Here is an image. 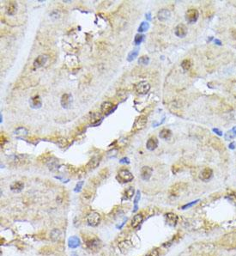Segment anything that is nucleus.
<instances>
[{"label":"nucleus","instance_id":"nucleus-1","mask_svg":"<svg viewBox=\"0 0 236 256\" xmlns=\"http://www.w3.org/2000/svg\"><path fill=\"white\" fill-rule=\"evenodd\" d=\"M133 175L127 170H120L117 175V179L122 183L130 182L133 180Z\"/></svg>","mask_w":236,"mask_h":256},{"label":"nucleus","instance_id":"nucleus-2","mask_svg":"<svg viewBox=\"0 0 236 256\" xmlns=\"http://www.w3.org/2000/svg\"><path fill=\"white\" fill-rule=\"evenodd\" d=\"M87 222L90 226H97L100 222V215L96 212H92L87 216Z\"/></svg>","mask_w":236,"mask_h":256},{"label":"nucleus","instance_id":"nucleus-3","mask_svg":"<svg viewBox=\"0 0 236 256\" xmlns=\"http://www.w3.org/2000/svg\"><path fill=\"white\" fill-rule=\"evenodd\" d=\"M147 123V117L144 115H141V116L137 117L135 120V122L133 124L132 132L136 133L139 130H142L143 127H145Z\"/></svg>","mask_w":236,"mask_h":256},{"label":"nucleus","instance_id":"nucleus-4","mask_svg":"<svg viewBox=\"0 0 236 256\" xmlns=\"http://www.w3.org/2000/svg\"><path fill=\"white\" fill-rule=\"evenodd\" d=\"M199 17V13L196 9H190L186 11V20L189 24H195Z\"/></svg>","mask_w":236,"mask_h":256},{"label":"nucleus","instance_id":"nucleus-5","mask_svg":"<svg viewBox=\"0 0 236 256\" xmlns=\"http://www.w3.org/2000/svg\"><path fill=\"white\" fill-rule=\"evenodd\" d=\"M150 85L147 82H140V83H136L135 85V90L137 94L139 95H146L149 91H150Z\"/></svg>","mask_w":236,"mask_h":256},{"label":"nucleus","instance_id":"nucleus-6","mask_svg":"<svg viewBox=\"0 0 236 256\" xmlns=\"http://www.w3.org/2000/svg\"><path fill=\"white\" fill-rule=\"evenodd\" d=\"M117 107L115 105H113V103L110 102H105L101 104L100 106V111L101 113H103L104 115H109L110 113H112L116 109Z\"/></svg>","mask_w":236,"mask_h":256},{"label":"nucleus","instance_id":"nucleus-7","mask_svg":"<svg viewBox=\"0 0 236 256\" xmlns=\"http://www.w3.org/2000/svg\"><path fill=\"white\" fill-rule=\"evenodd\" d=\"M71 102H72V96L70 94H64L61 97L60 103L64 108H65V109L70 108L71 106Z\"/></svg>","mask_w":236,"mask_h":256},{"label":"nucleus","instance_id":"nucleus-8","mask_svg":"<svg viewBox=\"0 0 236 256\" xmlns=\"http://www.w3.org/2000/svg\"><path fill=\"white\" fill-rule=\"evenodd\" d=\"M47 60H48V57L47 55H40V56H38L34 60V61H33V68L37 69V68H40V67L44 66L47 62Z\"/></svg>","mask_w":236,"mask_h":256},{"label":"nucleus","instance_id":"nucleus-9","mask_svg":"<svg viewBox=\"0 0 236 256\" xmlns=\"http://www.w3.org/2000/svg\"><path fill=\"white\" fill-rule=\"evenodd\" d=\"M174 34L176 36L180 37V38H184L187 34V28L185 24H179V25H177L175 29H174Z\"/></svg>","mask_w":236,"mask_h":256},{"label":"nucleus","instance_id":"nucleus-10","mask_svg":"<svg viewBox=\"0 0 236 256\" xmlns=\"http://www.w3.org/2000/svg\"><path fill=\"white\" fill-rule=\"evenodd\" d=\"M152 173H153V170L150 167H143L141 169V178L143 180H149L150 179L151 175H152Z\"/></svg>","mask_w":236,"mask_h":256},{"label":"nucleus","instance_id":"nucleus-11","mask_svg":"<svg viewBox=\"0 0 236 256\" xmlns=\"http://www.w3.org/2000/svg\"><path fill=\"white\" fill-rule=\"evenodd\" d=\"M102 121V117L100 113H91L90 118V123L91 126L93 127H96L98 125H100V122Z\"/></svg>","mask_w":236,"mask_h":256},{"label":"nucleus","instance_id":"nucleus-12","mask_svg":"<svg viewBox=\"0 0 236 256\" xmlns=\"http://www.w3.org/2000/svg\"><path fill=\"white\" fill-rule=\"evenodd\" d=\"M213 175V171L210 168H205L204 170L200 173L199 178L203 181H208L209 180L211 179Z\"/></svg>","mask_w":236,"mask_h":256},{"label":"nucleus","instance_id":"nucleus-13","mask_svg":"<svg viewBox=\"0 0 236 256\" xmlns=\"http://www.w3.org/2000/svg\"><path fill=\"white\" fill-rule=\"evenodd\" d=\"M166 222L169 226L174 227L178 222V216L174 213H167L166 215Z\"/></svg>","mask_w":236,"mask_h":256},{"label":"nucleus","instance_id":"nucleus-14","mask_svg":"<svg viewBox=\"0 0 236 256\" xmlns=\"http://www.w3.org/2000/svg\"><path fill=\"white\" fill-rule=\"evenodd\" d=\"M158 146V139L156 137H151L146 143V148L150 151L155 150Z\"/></svg>","mask_w":236,"mask_h":256},{"label":"nucleus","instance_id":"nucleus-15","mask_svg":"<svg viewBox=\"0 0 236 256\" xmlns=\"http://www.w3.org/2000/svg\"><path fill=\"white\" fill-rule=\"evenodd\" d=\"M17 4L16 2L14 1H10L7 3L6 5V13L9 16H14L15 14L17 13Z\"/></svg>","mask_w":236,"mask_h":256},{"label":"nucleus","instance_id":"nucleus-16","mask_svg":"<svg viewBox=\"0 0 236 256\" xmlns=\"http://www.w3.org/2000/svg\"><path fill=\"white\" fill-rule=\"evenodd\" d=\"M30 103V107L33 108V109H38L40 108L41 105H42V102H41V99H40V96H35V97H32L29 101Z\"/></svg>","mask_w":236,"mask_h":256},{"label":"nucleus","instance_id":"nucleus-17","mask_svg":"<svg viewBox=\"0 0 236 256\" xmlns=\"http://www.w3.org/2000/svg\"><path fill=\"white\" fill-rule=\"evenodd\" d=\"M100 158H101V157L99 156H93V157L90 160V162L88 163V164H87V167H88L90 170H94V169L97 168L98 165L100 164Z\"/></svg>","mask_w":236,"mask_h":256},{"label":"nucleus","instance_id":"nucleus-18","mask_svg":"<svg viewBox=\"0 0 236 256\" xmlns=\"http://www.w3.org/2000/svg\"><path fill=\"white\" fill-rule=\"evenodd\" d=\"M170 11L167 9H162L157 14V17L161 22H166L167 19H169L170 17Z\"/></svg>","mask_w":236,"mask_h":256},{"label":"nucleus","instance_id":"nucleus-19","mask_svg":"<svg viewBox=\"0 0 236 256\" xmlns=\"http://www.w3.org/2000/svg\"><path fill=\"white\" fill-rule=\"evenodd\" d=\"M131 247H132V243H131V242L127 241V240L121 242V243H120V244H119V248H120V252L123 253H126L128 250H130L131 248Z\"/></svg>","mask_w":236,"mask_h":256},{"label":"nucleus","instance_id":"nucleus-20","mask_svg":"<svg viewBox=\"0 0 236 256\" xmlns=\"http://www.w3.org/2000/svg\"><path fill=\"white\" fill-rule=\"evenodd\" d=\"M28 134V131L25 127H18L14 131V135L18 138H24Z\"/></svg>","mask_w":236,"mask_h":256},{"label":"nucleus","instance_id":"nucleus-21","mask_svg":"<svg viewBox=\"0 0 236 256\" xmlns=\"http://www.w3.org/2000/svg\"><path fill=\"white\" fill-rule=\"evenodd\" d=\"M100 241L97 238H94V239L90 240L87 243V247L90 248V250H96L100 248Z\"/></svg>","mask_w":236,"mask_h":256},{"label":"nucleus","instance_id":"nucleus-22","mask_svg":"<svg viewBox=\"0 0 236 256\" xmlns=\"http://www.w3.org/2000/svg\"><path fill=\"white\" fill-rule=\"evenodd\" d=\"M80 245V240L77 236H71L68 240V246L70 248H77Z\"/></svg>","mask_w":236,"mask_h":256},{"label":"nucleus","instance_id":"nucleus-23","mask_svg":"<svg viewBox=\"0 0 236 256\" xmlns=\"http://www.w3.org/2000/svg\"><path fill=\"white\" fill-rule=\"evenodd\" d=\"M28 160V156L27 155H17L14 157L13 163L16 165H23L26 163V161Z\"/></svg>","mask_w":236,"mask_h":256},{"label":"nucleus","instance_id":"nucleus-24","mask_svg":"<svg viewBox=\"0 0 236 256\" xmlns=\"http://www.w3.org/2000/svg\"><path fill=\"white\" fill-rule=\"evenodd\" d=\"M143 222V215L142 214H136L133 217L132 220H131V226L133 228H136L141 224Z\"/></svg>","mask_w":236,"mask_h":256},{"label":"nucleus","instance_id":"nucleus-25","mask_svg":"<svg viewBox=\"0 0 236 256\" xmlns=\"http://www.w3.org/2000/svg\"><path fill=\"white\" fill-rule=\"evenodd\" d=\"M24 187V184L22 181H15L11 184L10 186V189L12 190L13 192H16V193H19L21 192L22 190L23 189Z\"/></svg>","mask_w":236,"mask_h":256},{"label":"nucleus","instance_id":"nucleus-26","mask_svg":"<svg viewBox=\"0 0 236 256\" xmlns=\"http://www.w3.org/2000/svg\"><path fill=\"white\" fill-rule=\"evenodd\" d=\"M210 144H211V146H213L214 148H216V150L223 149V144H222V142H221L218 138H211V140H210Z\"/></svg>","mask_w":236,"mask_h":256},{"label":"nucleus","instance_id":"nucleus-27","mask_svg":"<svg viewBox=\"0 0 236 256\" xmlns=\"http://www.w3.org/2000/svg\"><path fill=\"white\" fill-rule=\"evenodd\" d=\"M134 193H135V190H134V188H133L132 186H129V187L126 190L125 193H124L123 200H131V198L133 197V195H134Z\"/></svg>","mask_w":236,"mask_h":256},{"label":"nucleus","instance_id":"nucleus-28","mask_svg":"<svg viewBox=\"0 0 236 256\" xmlns=\"http://www.w3.org/2000/svg\"><path fill=\"white\" fill-rule=\"evenodd\" d=\"M172 137V132L169 129L164 128L160 132V138L162 139H168Z\"/></svg>","mask_w":236,"mask_h":256},{"label":"nucleus","instance_id":"nucleus-29","mask_svg":"<svg viewBox=\"0 0 236 256\" xmlns=\"http://www.w3.org/2000/svg\"><path fill=\"white\" fill-rule=\"evenodd\" d=\"M235 137H236V127H234L231 130H229L228 132H227L226 134H225V136H224V138L226 140H231L233 139Z\"/></svg>","mask_w":236,"mask_h":256},{"label":"nucleus","instance_id":"nucleus-30","mask_svg":"<svg viewBox=\"0 0 236 256\" xmlns=\"http://www.w3.org/2000/svg\"><path fill=\"white\" fill-rule=\"evenodd\" d=\"M138 53H139L138 49H134L133 51H131V52L129 53V54H128L127 60H128L129 62H131V61H133V60H135L136 57H137V55H138Z\"/></svg>","mask_w":236,"mask_h":256},{"label":"nucleus","instance_id":"nucleus-31","mask_svg":"<svg viewBox=\"0 0 236 256\" xmlns=\"http://www.w3.org/2000/svg\"><path fill=\"white\" fill-rule=\"evenodd\" d=\"M192 61L190 60H184L183 61H182V63H181V67L183 68L184 71H188L190 70V68L192 67Z\"/></svg>","mask_w":236,"mask_h":256},{"label":"nucleus","instance_id":"nucleus-32","mask_svg":"<svg viewBox=\"0 0 236 256\" xmlns=\"http://www.w3.org/2000/svg\"><path fill=\"white\" fill-rule=\"evenodd\" d=\"M60 236H61V232H60L59 230L58 229H55L53 230L52 232H51V238L53 240V241H57L60 238Z\"/></svg>","mask_w":236,"mask_h":256},{"label":"nucleus","instance_id":"nucleus-33","mask_svg":"<svg viewBox=\"0 0 236 256\" xmlns=\"http://www.w3.org/2000/svg\"><path fill=\"white\" fill-rule=\"evenodd\" d=\"M150 28V24L149 23H146V22H143L142 24H140L139 28H138V31L139 32H145L147 30L149 29Z\"/></svg>","mask_w":236,"mask_h":256},{"label":"nucleus","instance_id":"nucleus-34","mask_svg":"<svg viewBox=\"0 0 236 256\" xmlns=\"http://www.w3.org/2000/svg\"><path fill=\"white\" fill-rule=\"evenodd\" d=\"M138 63L141 64V65H146L150 63V58L148 56H142L140 57L139 60H138Z\"/></svg>","mask_w":236,"mask_h":256},{"label":"nucleus","instance_id":"nucleus-35","mask_svg":"<svg viewBox=\"0 0 236 256\" xmlns=\"http://www.w3.org/2000/svg\"><path fill=\"white\" fill-rule=\"evenodd\" d=\"M143 38H144V35L137 34H136L135 38H134V43L136 44V45H139L140 43H142V41L143 40Z\"/></svg>","mask_w":236,"mask_h":256},{"label":"nucleus","instance_id":"nucleus-36","mask_svg":"<svg viewBox=\"0 0 236 256\" xmlns=\"http://www.w3.org/2000/svg\"><path fill=\"white\" fill-rule=\"evenodd\" d=\"M140 196H141L140 195V191H137L136 197H135V200H134V204H135V207L134 208L135 209L133 210V212H136V211H137V208H138L137 207V203H138V200H140Z\"/></svg>","mask_w":236,"mask_h":256},{"label":"nucleus","instance_id":"nucleus-37","mask_svg":"<svg viewBox=\"0 0 236 256\" xmlns=\"http://www.w3.org/2000/svg\"><path fill=\"white\" fill-rule=\"evenodd\" d=\"M146 256H159V252L157 249H152L151 251H150L149 253H147Z\"/></svg>","mask_w":236,"mask_h":256},{"label":"nucleus","instance_id":"nucleus-38","mask_svg":"<svg viewBox=\"0 0 236 256\" xmlns=\"http://www.w3.org/2000/svg\"><path fill=\"white\" fill-rule=\"evenodd\" d=\"M83 181H79V182L77 184V186H76V187H75L74 191H75L76 193H78V192H80L81 189H82V186H83Z\"/></svg>","mask_w":236,"mask_h":256},{"label":"nucleus","instance_id":"nucleus-39","mask_svg":"<svg viewBox=\"0 0 236 256\" xmlns=\"http://www.w3.org/2000/svg\"><path fill=\"white\" fill-rule=\"evenodd\" d=\"M198 201H199V200H195V201H193V202H192V203L186 204V205H185V206H182V209H186V208H189V207H191V206H192L193 205H195V204L198 203Z\"/></svg>","mask_w":236,"mask_h":256},{"label":"nucleus","instance_id":"nucleus-40","mask_svg":"<svg viewBox=\"0 0 236 256\" xmlns=\"http://www.w3.org/2000/svg\"><path fill=\"white\" fill-rule=\"evenodd\" d=\"M213 132H215V133H216L217 135H219V136H223V133H222V131L218 129V128H213Z\"/></svg>","mask_w":236,"mask_h":256},{"label":"nucleus","instance_id":"nucleus-41","mask_svg":"<svg viewBox=\"0 0 236 256\" xmlns=\"http://www.w3.org/2000/svg\"><path fill=\"white\" fill-rule=\"evenodd\" d=\"M120 163H129L130 162H129V159H128V158H126V157H124V158H122V159L120 160Z\"/></svg>","mask_w":236,"mask_h":256},{"label":"nucleus","instance_id":"nucleus-42","mask_svg":"<svg viewBox=\"0 0 236 256\" xmlns=\"http://www.w3.org/2000/svg\"><path fill=\"white\" fill-rule=\"evenodd\" d=\"M228 147H229V149H231V150H234L236 147V143L235 142H232L231 144H229Z\"/></svg>","mask_w":236,"mask_h":256},{"label":"nucleus","instance_id":"nucleus-43","mask_svg":"<svg viewBox=\"0 0 236 256\" xmlns=\"http://www.w3.org/2000/svg\"><path fill=\"white\" fill-rule=\"evenodd\" d=\"M215 43H216V45H218V46H221V45H222V42H221V40H217V39H216V40H215Z\"/></svg>","mask_w":236,"mask_h":256},{"label":"nucleus","instance_id":"nucleus-44","mask_svg":"<svg viewBox=\"0 0 236 256\" xmlns=\"http://www.w3.org/2000/svg\"><path fill=\"white\" fill-rule=\"evenodd\" d=\"M146 18H147V20H148V21H150V19H151V17H150V13L146 14Z\"/></svg>","mask_w":236,"mask_h":256}]
</instances>
